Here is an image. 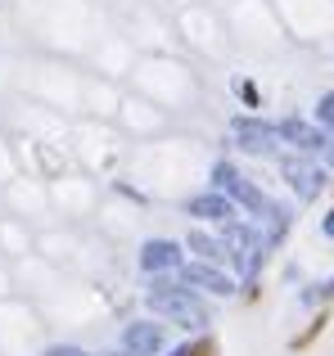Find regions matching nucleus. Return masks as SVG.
Segmentation results:
<instances>
[{
	"label": "nucleus",
	"mask_w": 334,
	"mask_h": 356,
	"mask_svg": "<svg viewBox=\"0 0 334 356\" xmlns=\"http://www.w3.org/2000/svg\"><path fill=\"white\" fill-rule=\"evenodd\" d=\"M181 280L190 289H199V293H212V298H230L235 293V275H226V266H217V261H185L181 266Z\"/></svg>",
	"instance_id": "5"
},
{
	"label": "nucleus",
	"mask_w": 334,
	"mask_h": 356,
	"mask_svg": "<svg viewBox=\"0 0 334 356\" xmlns=\"http://www.w3.org/2000/svg\"><path fill=\"white\" fill-rule=\"evenodd\" d=\"M167 356H194V348H190V343H181V348H172Z\"/></svg>",
	"instance_id": "15"
},
{
	"label": "nucleus",
	"mask_w": 334,
	"mask_h": 356,
	"mask_svg": "<svg viewBox=\"0 0 334 356\" xmlns=\"http://www.w3.org/2000/svg\"><path fill=\"white\" fill-rule=\"evenodd\" d=\"M185 266V243L176 239H145L141 243V270L145 275H172Z\"/></svg>",
	"instance_id": "7"
},
{
	"label": "nucleus",
	"mask_w": 334,
	"mask_h": 356,
	"mask_svg": "<svg viewBox=\"0 0 334 356\" xmlns=\"http://www.w3.org/2000/svg\"><path fill=\"white\" fill-rule=\"evenodd\" d=\"M326 298H334V275H330V280H326Z\"/></svg>",
	"instance_id": "16"
},
{
	"label": "nucleus",
	"mask_w": 334,
	"mask_h": 356,
	"mask_svg": "<svg viewBox=\"0 0 334 356\" xmlns=\"http://www.w3.org/2000/svg\"><path fill=\"white\" fill-rule=\"evenodd\" d=\"M167 348V330L154 321H132L122 330V356H163Z\"/></svg>",
	"instance_id": "8"
},
{
	"label": "nucleus",
	"mask_w": 334,
	"mask_h": 356,
	"mask_svg": "<svg viewBox=\"0 0 334 356\" xmlns=\"http://www.w3.org/2000/svg\"><path fill=\"white\" fill-rule=\"evenodd\" d=\"M321 235H326V239H334V208L326 212V217H321Z\"/></svg>",
	"instance_id": "14"
},
{
	"label": "nucleus",
	"mask_w": 334,
	"mask_h": 356,
	"mask_svg": "<svg viewBox=\"0 0 334 356\" xmlns=\"http://www.w3.org/2000/svg\"><path fill=\"white\" fill-rule=\"evenodd\" d=\"M41 356H95V352H86V348H72V343H54V348H45Z\"/></svg>",
	"instance_id": "12"
},
{
	"label": "nucleus",
	"mask_w": 334,
	"mask_h": 356,
	"mask_svg": "<svg viewBox=\"0 0 334 356\" xmlns=\"http://www.w3.org/2000/svg\"><path fill=\"white\" fill-rule=\"evenodd\" d=\"M276 131H280V145H289L294 154H321V145H326V136H330L326 127H317V122H303V118L276 122Z\"/></svg>",
	"instance_id": "9"
},
{
	"label": "nucleus",
	"mask_w": 334,
	"mask_h": 356,
	"mask_svg": "<svg viewBox=\"0 0 334 356\" xmlns=\"http://www.w3.org/2000/svg\"><path fill=\"white\" fill-rule=\"evenodd\" d=\"M280 176H285V185H289V194L299 203L317 199V194L326 190V167L312 163L308 154H285L280 158Z\"/></svg>",
	"instance_id": "4"
},
{
	"label": "nucleus",
	"mask_w": 334,
	"mask_h": 356,
	"mask_svg": "<svg viewBox=\"0 0 334 356\" xmlns=\"http://www.w3.org/2000/svg\"><path fill=\"white\" fill-rule=\"evenodd\" d=\"M145 307L154 312V321H172V325L194 330V334H203L212 325V307L203 302V293H199V289H190L185 280L154 275V284L145 289Z\"/></svg>",
	"instance_id": "1"
},
{
	"label": "nucleus",
	"mask_w": 334,
	"mask_h": 356,
	"mask_svg": "<svg viewBox=\"0 0 334 356\" xmlns=\"http://www.w3.org/2000/svg\"><path fill=\"white\" fill-rule=\"evenodd\" d=\"M185 217L203 221V226H226V221L239 217V208L221 190H203V194H190V199H185Z\"/></svg>",
	"instance_id": "6"
},
{
	"label": "nucleus",
	"mask_w": 334,
	"mask_h": 356,
	"mask_svg": "<svg viewBox=\"0 0 334 356\" xmlns=\"http://www.w3.org/2000/svg\"><path fill=\"white\" fill-rule=\"evenodd\" d=\"M230 136H235V145L244 149V154H253V158H276L280 154V131H276V122H267L257 113L230 118Z\"/></svg>",
	"instance_id": "3"
},
{
	"label": "nucleus",
	"mask_w": 334,
	"mask_h": 356,
	"mask_svg": "<svg viewBox=\"0 0 334 356\" xmlns=\"http://www.w3.org/2000/svg\"><path fill=\"white\" fill-rule=\"evenodd\" d=\"M317 127L334 131V90H330V95H321V99H317Z\"/></svg>",
	"instance_id": "11"
},
{
	"label": "nucleus",
	"mask_w": 334,
	"mask_h": 356,
	"mask_svg": "<svg viewBox=\"0 0 334 356\" xmlns=\"http://www.w3.org/2000/svg\"><path fill=\"white\" fill-rule=\"evenodd\" d=\"M321 167H326V172H334V131L326 136V145H321Z\"/></svg>",
	"instance_id": "13"
},
{
	"label": "nucleus",
	"mask_w": 334,
	"mask_h": 356,
	"mask_svg": "<svg viewBox=\"0 0 334 356\" xmlns=\"http://www.w3.org/2000/svg\"><path fill=\"white\" fill-rule=\"evenodd\" d=\"M212 190H221V194H226V199L235 203L239 212H253V217H262L267 203H271V199H267V194L257 190L253 181H248L244 172H239L235 163H226V158H221V163H212Z\"/></svg>",
	"instance_id": "2"
},
{
	"label": "nucleus",
	"mask_w": 334,
	"mask_h": 356,
	"mask_svg": "<svg viewBox=\"0 0 334 356\" xmlns=\"http://www.w3.org/2000/svg\"><path fill=\"white\" fill-rule=\"evenodd\" d=\"M185 248H190L199 261H217V266H226V261H230L226 239L212 235V230H190V235H185Z\"/></svg>",
	"instance_id": "10"
}]
</instances>
